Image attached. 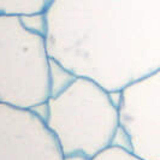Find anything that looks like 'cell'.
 <instances>
[{
	"label": "cell",
	"mask_w": 160,
	"mask_h": 160,
	"mask_svg": "<svg viewBox=\"0 0 160 160\" xmlns=\"http://www.w3.org/2000/svg\"><path fill=\"white\" fill-rule=\"evenodd\" d=\"M42 21L51 60L112 94L160 70V0H53Z\"/></svg>",
	"instance_id": "1"
},
{
	"label": "cell",
	"mask_w": 160,
	"mask_h": 160,
	"mask_svg": "<svg viewBox=\"0 0 160 160\" xmlns=\"http://www.w3.org/2000/svg\"><path fill=\"white\" fill-rule=\"evenodd\" d=\"M112 95L96 82L78 76L52 93L43 118L63 154L93 158L114 143L119 117Z\"/></svg>",
	"instance_id": "2"
},
{
	"label": "cell",
	"mask_w": 160,
	"mask_h": 160,
	"mask_svg": "<svg viewBox=\"0 0 160 160\" xmlns=\"http://www.w3.org/2000/svg\"><path fill=\"white\" fill-rule=\"evenodd\" d=\"M53 93L43 32L23 17L0 13V104L36 110Z\"/></svg>",
	"instance_id": "3"
},
{
	"label": "cell",
	"mask_w": 160,
	"mask_h": 160,
	"mask_svg": "<svg viewBox=\"0 0 160 160\" xmlns=\"http://www.w3.org/2000/svg\"><path fill=\"white\" fill-rule=\"evenodd\" d=\"M119 132L143 160H160V70L118 93Z\"/></svg>",
	"instance_id": "4"
},
{
	"label": "cell",
	"mask_w": 160,
	"mask_h": 160,
	"mask_svg": "<svg viewBox=\"0 0 160 160\" xmlns=\"http://www.w3.org/2000/svg\"><path fill=\"white\" fill-rule=\"evenodd\" d=\"M0 160H63V152L41 113L0 104Z\"/></svg>",
	"instance_id": "5"
},
{
	"label": "cell",
	"mask_w": 160,
	"mask_h": 160,
	"mask_svg": "<svg viewBox=\"0 0 160 160\" xmlns=\"http://www.w3.org/2000/svg\"><path fill=\"white\" fill-rule=\"evenodd\" d=\"M53 0H0V13L19 17L42 16Z\"/></svg>",
	"instance_id": "6"
},
{
	"label": "cell",
	"mask_w": 160,
	"mask_h": 160,
	"mask_svg": "<svg viewBox=\"0 0 160 160\" xmlns=\"http://www.w3.org/2000/svg\"><path fill=\"white\" fill-rule=\"evenodd\" d=\"M90 160H143L136 154L131 152L129 148L123 147L117 143L111 144L110 147L105 148L104 151L98 153L95 157Z\"/></svg>",
	"instance_id": "7"
},
{
	"label": "cell",
	"mask_w": 160,
	"mask_h": 160,
	"mask_svg": "<svg viewBox=\"0 0 160 160\" xmlns=\"http://www.w3.org/2000/svg\"><path fill=\"white\" fill-rule=\"evenodd\" d=\"M89 158L84 154L81 153H70V154H63V160H90Z\"/></svg>",
	"instance_id": "8"
}]
</instances>
